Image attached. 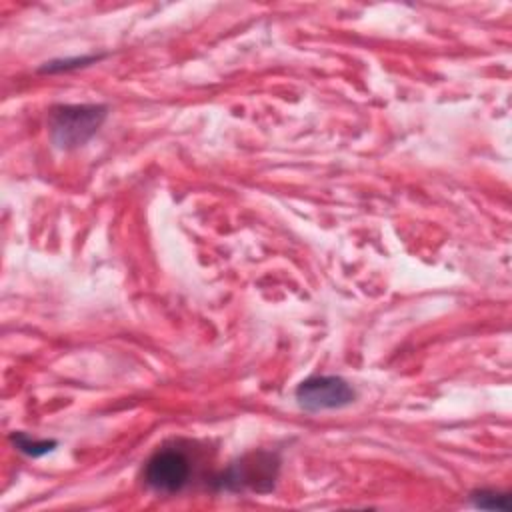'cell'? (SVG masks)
<instances>
[{"label":"cell","instance_id":"7","mask_svg":"<svg viewBox=\"0 0 512 512\" xmlns=\"http://www.w3.org/2000/svg\"><path fill=\"white\" fill-rule=\"evenodd\" d=\"M100 56H82V58H66V60H54L46 66H42V72H60V70H70V68H78V66H86L94 60H98Z\"/></svg>","mask_w":512,"mask_h":512},{"label":"cell","instance_id":"5","mask_svg":"<svg viewBox=\"0 0 512 512\" xmlns=\"http://www.w3.org/2000/svg\"><path fill=\"white\" fill-rule=\"evenodd\" d=\"M12 444L26 456H32V458H38V456H44L48 452H52L56 448V440H38V438H30L28 434L24 432H14L10 436Z\"/></svg>","mask_w":512,"mask_h":512},{"label":"cell","instance_id":"6","mask_svg":"<svg viewBox=\"0 0 512 512\" xmlns=\"http://www.w3.org/2000/svg\"><path fill=\"white\" fill-rule=\"evenodd\" d=\"M472 502L476 508H486V510H508L510 508V500L508 494L496 492V490H476L470 494Z\"/></svg>","mask_w":512,"mask_h":512},{"label":"cell","instance_id":"4","mask_svg":"<svg viewBox=\"0 0 512 512\" xmlns=\"http://www.w3.org/2000/svg\"><path fill=\"white\" fill-rule=\"evenodd\" d=\"M298 404L308 412L336 410L354 402V388L340 376H310L296 388Z\"/></svg>","mask_w":512,"mask_h":512},{"label":"cell","instance_id":"3","mask_svg":"<svg viewBox=\"0 0 512 512\" xmlns=\"http://www.w3.org/2000/svg\"><path fill=\"white\" fill-rule=\"evenodd\" d=\"M192 476V462L180 448H160L146 462L144 480L160 494H176L184 490Z\"/></svg>","mask_w":512,"mask_h":512},{"label":"cell","instance_id":"1","mask_svg":"<svg viewBox=\"0 0 512 512\" xmlns=\"http://www.w3.org/2000/svg\"><path fill=\"white\" fill-rule=\"evenodd\" d=\"M108 116L106 104H60L48 114V132L54 146L72 150L86 144Z\"/></svg>","mask_w":512,"mask_h":512},{"label":"cell","instance_id":"2","mask_svg":"<svg viewBox=\"0 0 512 512\" xmlns=\"http://www.w3.org/2000/svg\"><path fill=\"white\" fill-rule=\"evenodd\" d=\"M278 458L270 452H254L238 462L230 464L226 472L218 478V486L224 490H254L268 492L272 490L278 476Z\"/></svg>","mask_w":512,"mask_h":512}]
</instances>
